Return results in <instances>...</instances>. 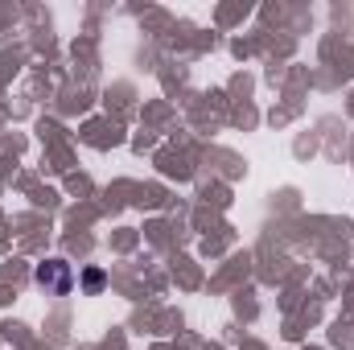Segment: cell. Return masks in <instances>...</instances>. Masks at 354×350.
Instances as JSON below:
<instances>
[{"label": "cell", "mask_w": 354, "mask_h": 350, "mask_svg": "<svg viewBox=\"0 0 354 350\" xmlns=\"http://www.w3.org/2000/svg\"><path fill=\"white\" fill-rule=\"evenodd\" d=\"M37 280L46 284V288H54V293H66L71 288V268L62 260H54V264H46L41 272H37Z\"/></svg>", "instance_id": "obj_1"}]
</instances>
